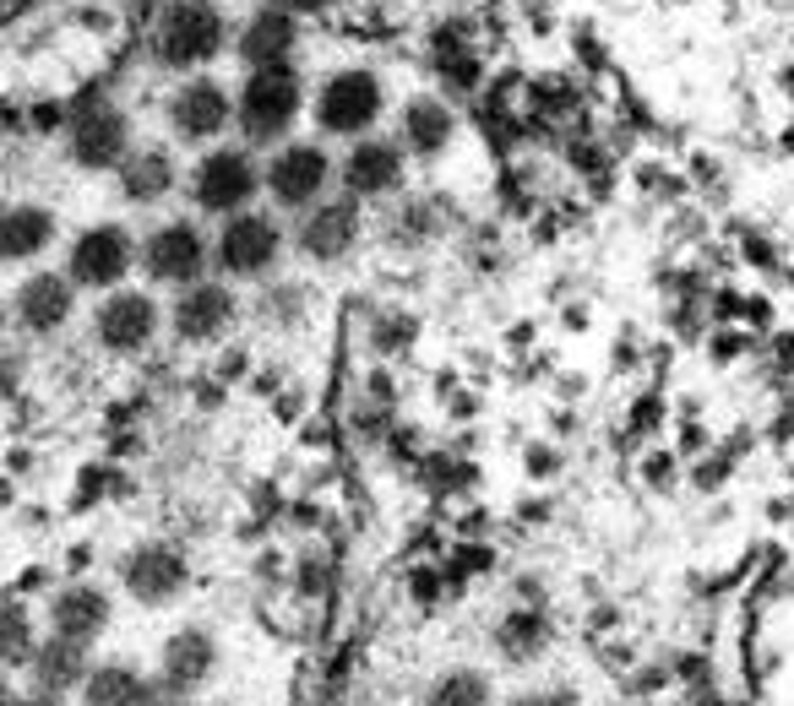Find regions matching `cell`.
I'll use <instances>...</instances> for the list:
<instances>
[{
  "mask_svg": "<svg viewBox=\"0 0 794 706\" xmlns=\"http://www.w3.org/2000/svg\"><path fill=\"white\" fill-rule=\"evenodd\" d=\"M294 50H300V28L289 11H257L240 33H234V61L245 71H262V65H294Z\"/></svg>",
  "mask_w": 794,
  "mask_h": 706,
  "instance_id": "obj_22",
  "label": "cell"
},
{
  "mask_svg": "<svg viewBox=\"0 0 794 706\" xmlns=\"http://www.w3.org/2000/svg\"><path fill=\"white\" fill-rule=\"evenodd\" d=\"M6 322H11V305H0V337H6Z\"/></svg>",
  "mask_w": 794,
  "mask_h": 706,
  "instance_id": "obj_33",
  "label": "cell"
},
{
  "mask_svg": "<svg viewBox=\"0 0 794 706\" xmlns=\"http://www.w3.org/2000/svg\"><path fill=\"white\" fill-rule=\"evenodd\" d=\"M39 652L33 642V620L22 614V609H0V668H28V657Z\"/></svg>",
  "mask_w": 794,
  "mask_h": 706,
  "instance_id": "obj_27",
  "label": "cell"
},
{
  "mask_svg": "<svg viewBox=\"0 0 794 706\" xmlns=\"http://www.w3.org/2000/svg\"><path fill=\"white\" fill-rule=\"evenodd\" d=\"M66 147L82 169H109V175H115V169L126 164V152L136 147L126 109H115V104H87L66 126Z\"/></svg>",
  "mask_w": 794,
  "mask_h": 706,
  "instance_id": "obj_15",
  "label": "cell"
},
{
  "mask_svg": "<svg viewBox=\"0 0 794 706\" xmlns=\"http://www.w3.org/2000/svg\"><path fill=\"white\" fill-rule=\"evenodd\" d=\"M327 196H337V158L322 136H294L262 158V201L278 218H305Z\"/></svg>",
  "mask_w": 794,
  "mask_h": 706,
  "instance_id": "obj_3",
  "label": "cell"
},
{
  "mask_svg": "<svg viewBox=\"0 0 794 706\" xmlns=\"http://www.w3.org/2000/svg\"><path fill=\"white\" fill-rule=\"evenodd\" d=\"M397 147L408 152V164H436V158H447L452 152V141H458V115H452V104L447 98H436V93H414L403 109H397Z\"/></svg>",
  "mask_w": 794,
  "mask_h": 706,
  "instance_id": "obj_17",
  "label": "cell"
},
{
  "mask_svg": "<svg viewBox=\"0 0 794 706\" xmlns=\"http://www.w3.org/2000/svg\"><path fill=\"white\" fill-rule=\"evenodd\" d=\"M0 706H17V696L6 691V679H0Z\"/></svg>",
  "mask_w": 794,
  "mask_h": 706,
  "instance_id": "obj_32",
  "label": "cell"
},
{
  "mask_svg": "<svg viewBox=\"0 0 794 706\" xmlns=\"http://www.w3.org/2000/svg\"><path fill=\"white\" fill-rule=\"evenodd\" d=\"M55 245V212L39 201L0 207V266H33Z\"/></svg>",
  "mask_w": 794,
  "mask_h": 706,
  "instance_id": "obj_21",
  "label": "cell"
},
{
  "mask_svg": "<svg viewBox=\"0 0 794 706\" xmlns=\"http://www.w3.org/2000/svg\"><path fill=\"white\" fill-rule=\"evenodd\" d=\"M311 115V87L300 76V65H262L245 71L234 87V141L272 152L283 141H294L300 120Z\"/></svg>",
  "mask_w": 794,
  "mask_h": 706,
  "instance_id": "obj_1",
  "label": "cell"
},
{
  "mask_svg": "<svg viewBox=\"0 0 794 706\" xmlns=\"http://www.w3.org/2000/svg\"><path fill=\"white\" fill-rule=\"evenodd\" d=\"M164 310H169V331H175L180 343L212 348L229 326L240 322V294H234V283H223V277H201L191 288L169 294Z\"/></svg>",
  "mask_w": 794,
  "mask_h": 706,
  "instance_id": "obj_13",
  "label": "cell"
},
{
  "mask_svg": "<svg viewBox=\"0 0 794 706\" xmlns=\"http://www.w3.org/2000/svg\"><path fill=\"white\" fill-rule=\"evenodd\" d=\"M382 115H387V82L370 65H343L311 93V120H316L322 141L348 147L359 136H376Z\"/></svg>",
  "mask_w": 794,
  "mask_h": 706,
  "instance_id": "obj_6",
  "label": "cell"
},
{
  "mask_svg": "<svg viewBox=\"0 0 794 706\" xmlns=\"http://www.w3.org/2000/svg\"><path fill=\"white\" fill-rule=\"evenodd\" d=\"M17 706H61L55 696H39V691H28V696H17Z\"/></svg>",
  "mask_w": 794,
  "mask_h": 706,
  "instance_id": "obj_31",
  "label": "cell"
},
{
  "mask_svg": "<svg viewBox=\"0 0 794 706\" xmlns=\"http://www.w3.org/2000/svg\"><path fill=\"white\" fill-rule=\"evenodd\" d=\"M76 283H71L66 272H55V266H33L17 288H11V322L22 326L28 337H50V331H61L71 322V310H76Z\"/></svg>",
  "mask_w": 794,
  "mask_h": 706,
  "instance_id": "obj_14",
  "label": "cell"
},
{
  "mask_svg": "<svg viewBox=\"0 0 794 706\" xmlns=\"http://www.w3.org/2000/svg\"><path fill=\"white\" fill-rule=\"evenodd\" d=\"M121 581H126V592H132L136 603L164 609V603H175L186 592L191 566H186V555L175 544H136L132 555L121 560Z\"/></svg>",
  "mask_w": 794,
  "mask_h": 706,
  "instance_id": "obj_16",
  "label": "cell"
},
{
  "mask_svg": "<svg viewBox=\"0 0 794 706\" xmlns=\"http://www.w3.org/2000/svg\"><path fill=\"white\" fill-rule=\"evenodd\" d=\"M136 266L147 277V288H191L201 277H212V234L201 229V218H158L147 234H142V251H136Z\"/></svg>",
  "mask_w": 794,
  "mask_h": 706,
  "instance_id": "obj_7",
  "label": "cell"
},
{
  "mask_svg": "<svg viewBox=\"0 0 794 706\" xmlns=\"http://www.w3.org/2000/svg\"><path fill=\"white\" fill-rule=\"evenodd\" d=\"M109 625V592L93 587V581H71L50 598V636H66V642L87 646L104 636Z\"/></svg>",
  "mask_w": 794,
  "mask_h": 706,
  "instance_id": "obj_20",
  "label": "cell"
},
{
  "mask_svg": "<svg viewBox=\"0 0 794 706\" xmlns=\"http://www.w3.org/2000/svg\"><path fill=\"white\" fill-rule=\"evenodd\" d=\"M403 186H408V152L397 147V136L376 130V136H359V141L343 147V158H337V191L348 196V201H359V207L393 201Z\"/></svg>",
  "mask_w": 794,
  "mask_h": 706,
  "instance_id": "obj_11",
  "label": "cell"
},
{
  "mask_svg": "<svg viewBox=\"0 0 794 706\" xmlns=\"http://www.w3.org/2000/svg\"><path fill=\"white\" fill-rule=\"evenodd\" d=\"M186 201L197 218H234V212H251L262 201V152L245 147V141H218V147H201L197 164L186 169Z\"/></svg>",
  "mask_w": 794,
  "mask_h": 706,
  "instance_id": "obj_2",
  "label": "cell"
},
{
  "mask_svg": "<svg viewBox=\"0 0 794 706\" xmlns=\"http://www.w3.org/2000/svg\"><path fill=\"white\" fill-rule=\"evenodd\" d=\"M115 186H121V201H132V207H164L186 186V175H180V158L164 141H136L126 152V164L115 169Z\"/></svg>",
  "mask_w": 794,
  "mask_h": 706,
  "instance_id": "obj_18",
  "label": "cell"
},
{
  "mask_svg": "<svg viewBox=\"0 0 794 706\" xmlns=\"http://www.w3.org/2000/svg\"><path fill=\"white\" fill-rule=\"evenodd\" d=\"M22 386V359L0 348V402H11V391Z\"/></svg>",
  "mask_w": 794,
  "mask_h": 706,
  "instance_id": "obj_30",
  "label": "cell"
},
{
  "mask_svg": "<svg viewBox=\"0 0 794 706\" xmlns=\"http://www.w3.org/2000/svg\"><path fill=\"white\" fill-rule=\"evenodd\" d=\"M136 251H142V240L126 223H87L66 245V266L61 272L82 294H115V288L132 283Z\"/></svg>",
  "mask_w": 794,
  "mask_h": 706,
  "instance_id": "obj_9",
  "label": "cell"
},
{
  "mask_svg": "<svg viewBox=\"0 0 794 706\" xmlns=\"http://www.w3.org/2000/svg\"><path fill=\"white\" fill-rule=\"evenodd\" d=\"M158 674H164V679H175L180 691H191V696H197L201 685L218 674V642H212V631H201V625H180V631L164 642Z\"/></svg>",
  "mask_w": 794,
  "mask_h": 706,
  "instance_id": "obj_24",
  "label": "cell"
},
{
  "mask_svg": "<svg viewBox=\"0 0 794 706\" xmlns=\"http://www.w3.org/2000/svg\"><path fill=\"white\" fill-rule=\"evenodd\" d=\"M359 234H365V207L337 191V196H327L322 207H311L305 218H294L289 245H294V256L311 261V266H337V261L359 245Z\"/></svg>",
  "mask_w": 794,
  "mask_h": 706,
  "instance_id": "obj_12",
  "label": "cell"
},
{
  "mask_svg": "<svg viewBox=\"0 0 794 706\" xmlns=\"http://www.w3.org/2000/svg\"><path fill=\"white\" fill-rule=\"evenodd\" d=\"M506 706H583L572 685H533V691H518Z\"/></svg>",
  "mask_w": 794,
  "mask_h": 706,
  "instance_id": "obj_29",
  "label": "cell"
},
{
  "mask_svg": "<svg viewBox=\"0 0 794 706\" xmlns=\"http://www.w3.org/2000/svg\"><path fill=\"white\" fill-rule=\"evenodd\" d=\"M289 223L272 212V207H251V212H234L212 229V277L223 283H267L278 277V266L289 256Z\"/></svg>",
  "mask_w": 794,
  "mask_h": 706,
  "instance_id": "obj_4",
  "label": "cell"
},
{
  "mask_svg": "<svg viewBox=\"0 0 794 706\" xmlns=\"http://www.w3.org/2000/svg\"><path fill=\"white\" fill-rule=\"evenodd\" d=\"M169 326V310L153 288L126 283L115 294H98V310H93V337L98 348L109 354H147L158 343V331Z\"/></svg>",
  "mask_w": 794,
  "mask_h": 706,
  "instance_id": "obj_10",
  "label": "cell"
},
{
  "mask_svg": "<svg viewBox=\"0 0 794 706\" xmlns=\"http://www.w3.org/2000/svg\"><path fill=\"white\" fill-rule=\"evenodd\" d=\"M207 706H234V702H207Z\"/></svg>",
  "mask_w": 794,
  "mask_h": 706,
  "instance_id": "obj_34",
  "label": "cell"
},
{
  "mask_svg": "<svg viewBox=\"0 0 794 706\" xmlns=\"http://www.w3.org/2000/svg\"><path fill=\"white\" fill-rule=\"evenodd\" d=\"M490 646H495V657L512 663V668L544 663L550 646H555V614H550V603H512V609L495 620Z\"/></svg>",
  "mask_w": 794,
  "mask_h": 706,
  "instance_id": "obj_19",
  "label": "cell"
},
{
  "mask_svg": "<svg viewBox=\"0 0 794 706\" xmlns=\"http://www.w3.org/2000/svg\"><path fill=\"white\" fill-rule=\"evenodd\" d=\"M136 706H191V691H180L175 679L153 674V679L142 685V696H136Z\"/></svg>",
  "mask_w": 794,
  "mask_h": 706,
  "instance_id": "obj_28",
  "label": "cell"
},
{
  "mask_svg": "<svg viewBox=\"0 0 794 706\" xmlns=\"http://www.w3.org/2000/svg\"><path fill=\"white\" fill-rule=\"evenodd\" d=\"M142 685H147V679L136 674L132 663L115 657V663H93L76 696H82V706H136Z\"/></svg>",
  "mask_w": 794,
  "mask_h": 706,
  "instance_id": "obj_26",
  "label": "cell"
},
{
  "mask_svg": "<svg viewBox=\"0 0 794 706\" xmlns=\"http://www.w3.org/2000/svg\"><path fill=\"white\" fill-rule=\"evenodd\" d=\"M229 17L218 0H169L153 22V61L175 76H197L229 50Z\"/></svg>",
  "mask_w": 794,
  "mask_h": 706,
  "instance_id": "obj_5",
  "label": "cell"
},
{
  "mask_svg": "<svg viewBox=\"0 0 794 706\" xmlns=\"http://www.w3.org/2000/svg\"><path fill=\"white\" fill-rule=\"evenodd\" d=\"M87 668H93L87 646L66 642V636H44L39 652L28 657V679H33V691H39V696H55V702H66L71 691H82Z\"/></svg>",
  "mask_w": 794,
  "mask_h": 706,
  "instance_id": "obj_23",
  "label": "cell"
},
{
  "mask_svg": "<svg viewBox=\"0 0 794 706\" xmlns=\"http://www.w3.org/2000/svg\"><path fill=\"white\" fill-rule=\"evenodd\" d=\"M164 126L180 147H218L229 141L234 130V93L212 76V71H197V76H180L164 98Z\"/></svg>",
  "mask_w": 794,
  "mask_h": 706,
  "instance_id": "obj_8",
  "label": "cell"
},
{
  "mask_svg": "<svg viewBox=\"0 0 794 706\" xmlns=\"http://www.w3.org/2000/svg\"><path fill=\"white\" fill-rule=\"evenodd\" d=\"M425 706H495V679L473 663H458V668H441L425 691Z\"/></svg>",
  "mask_w": 794,
  "mask_h": 706,
  "instance_id": "obj_25",
  "label": "cell"
}]
</instances>
